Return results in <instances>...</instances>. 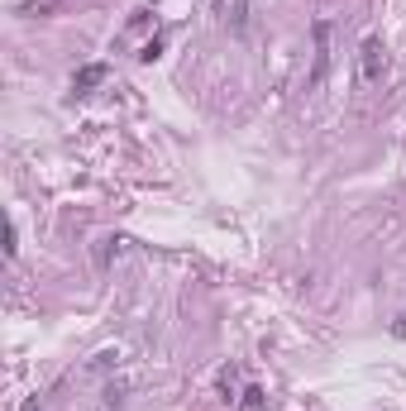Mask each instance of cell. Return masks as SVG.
<instances>
[{
    "mask_svg": "<svg viewBox=\"0 0 406 411\" xmlns=\"http://www.w3.org/2000/svg\"><path fill=\"white\" fill-rule=\"evenodd\" d=\"M382 72H387L382 43L378 39H363V48H358V77H363V82H382Z\"/></svg>",
    "mask_w": 406,
    "mask_h": 411,
    "instance_id": "1",
    "label": "cell"
},
{
    "mask_svg": "<svg viewBox=\"0 0 406 411\" xmlns=\"http://www.w3.org/2000/svg\"><path fill=\"white\" fill-rule=\"evenodd\" d=\"M325 72H330V25L316 20V67H311V86H321Z\"/></svg>",
    "mask_w": 406,
    "mask_h": 411,
    "instance_id": "2",
    "label": "cell"
},
{
    "mask_svg": "<svg viewBox=\"0 0 406 411\" xmlns=\"http://www.w3.org/2000/svg\"><path fill=\"white\" fill-rule=\"evenodd\" d=\"M106 72H110L106 62H86L77 77H72V91H91V86H101V82H106Z\"/></svg>",
    "mask_w": 406,
    "mask_h": 411,
    "instance_id": "3",
    "label": "cell"
},
{
    "mask_svg": "<svg viewBox=\"0 0 406 411\" xmlns=\"http://www.w3.org/2000/svg\"><path fill=\"white\" fill-rule=\"evenodd\" d=\"M263 407H268V392H263L258 383H248L239 392V402H234V411H263Z\"/></svg>",
    "mask_w": 406,
    "mask_h": 411,
    "instance_id": "4",
    "label": "cell"
},
{
    "mask_svg": "<svg viewBox=\"0 0 406 411\" xmlns=\"http://www.w3.org/2000/svg\"><path fill=\"white\" fill-rule=\"evenodd\" d=\"M57 5H62V0H29V5H20V15H24V20H43V15H53Z\"/></svg>",
    "mask_w": 406,
    "mask_h": 411,
    "instance_id": "5",
    "label": "cell"
},
{
    "mask_svg": "<svg viewBox=\"0 0 406 411\" xmlns=\"http://www.w3.org/2000/svg\"><path fill=\"white\" fill-rule=\"evenodd\" d=\"M120 244H125V239H101V244H96V268H110V258L120 253Z\"/></svg>",
    "mask_w": 406,
    "mask_h": 411,
    "instance_id": "6",
    "label": "cell"
},
{
    "mask_svg": "<svg viewBox=\"0 0 406 411\" xmlns=\"http://www.w3.org/2000/svg\"><path fill=\"white\" fill-rule=\"evenodd\" d=\"M5 253H10V258H15V253H20V230H15V225H10V230H5Z\"/></svg>",
    "mask_w": 406,
    "mask_h": 411,
    "instance_id": "7",
    "label": "cell"
},
{
    "mask_svg": "<svg viewBox=\"0 0 406 411\" xmlns=\"http://www.w3.org/2000/svg\"><path fill=\"white\" fill-rule=\"evenodd\" d=\"M162 53V43H158V39H153V43H144V53H139V57H144V62H153V57H158Z\"/></svg>",
    "mask_w": 406,
    "mask_h": 411,
    "instance_id": "8",
    "label": "cell"
},
{
    "mask_svg": "<svg viewBox=\"0 0 406 411\" xmlns=\"http://www.w3.org/2000/svg\"><path fill=\"white\" fill-rule=\"evenodd\" d=\"M397 335H406V316H402V321H397Z\"/></svg>",
    "mask_w": 406,
    "mask_h": 411,
    "instance_id": "9",
    "label": "cell"
}]
</instances>
